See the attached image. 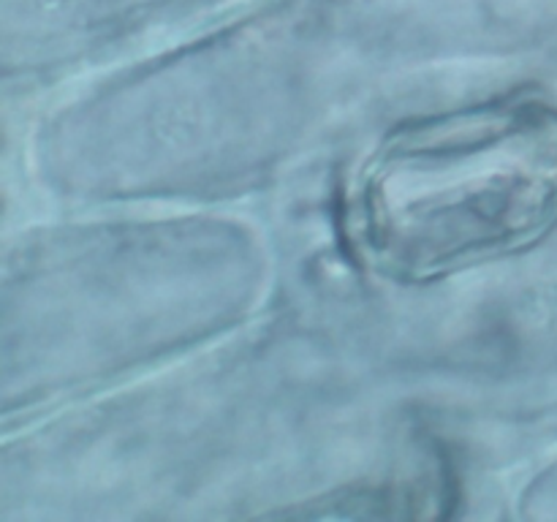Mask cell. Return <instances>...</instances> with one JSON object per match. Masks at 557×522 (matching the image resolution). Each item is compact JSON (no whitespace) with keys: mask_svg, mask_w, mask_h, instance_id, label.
<instances>
[{"mask_svg":"<svg viewBox=\"0 0 557 522\" xmlns=\"http://www.w3.org/2000/svg\"><path fill=\"white\" fill-rule=\"evenodd\" d=\"M557 226V112L525 96L408 120L343 194L348 250L375 275L433 283Z\"/></svg>","mask_w":557,"mask_h":522,"instance_id":"cell-1","label":"cell"}]
</instances>
